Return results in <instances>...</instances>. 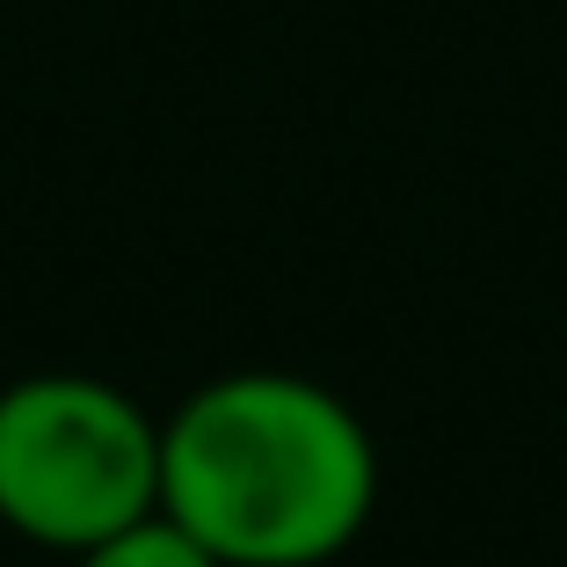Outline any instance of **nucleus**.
I'll list each match as a JSON object with an SVG mask.
<instances>
[{
    "mask_svg": "<svg viewBox=\"0 0 567 567\" xmlns=\"http://www.w3.org/2000/svg\"><path fill=\"white\" fill-rule=\"evenodd\" d=\"M379 502V444L299 371L204 379L161 422V509L218 567H328Z\"/></svg>",
    "mask_w": 567,
    "mask_h": 567,
    "instance_id": "obj_1",
    "label": "nucleus"
},
{
    "mask_svg": "<svg viewBox=\"0 0 567 567\" xmlns=\"http://www.w3.org/2000/svg\"><path fill=\"white\" fill-rule=\"evenodd\" d=\"M161 509V422L110 379L30 371L0 385V524L44 553H87Z\"/></svg>",
    "mask_w": 567,
    "mask_h": 567,
    "instance_id": "obj_2",
    "label": "nucleus"
},
{
    "mask_svg": "<svg viewBox=\"0 0 567 567\" xmlns=\"http://www.w3.org/2000/svg\"><path fill=\"white\" fill-rule=\"evenodd\" d=\"M73 567H218V560L167 517V509H146V517H132L124 532H110L87 553H73Z\"/></svg>",
    "mask_w": 567,
    "mask_h": 567,
    "instance_id": "obj_3",
    "label": "nucleus"
}]
</instances>
